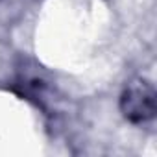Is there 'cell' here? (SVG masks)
Masks as SVG:
<instances>
[{"mask_svg":"<svg viewBox=\"0 0 157 157\" xmlns=\"http://www.w3.org/2000/svg\"><path fill=\"white\" fill-rule=\"evenodd\" d=\"M120 111L133 124L151 120L157 113V94L153 85L142 80L126 87L120 96Z\"/></svg>","mask_w":157,"mask_h":157,"instance_id":"cell-1","label":"cell"}]
</instances>
